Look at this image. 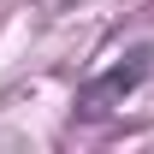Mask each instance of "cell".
Masks as SVG:
<instances>
[{"label": "cell", "mask_w": 154, "mask_h": 154, "mask_svg": "<svg viewBox=\"0 0 154 154\" xmlns=\"http://www.w3.org/2000/svg\"><path fill=\"white\" fill-rule=\"evenodd\" d=\"M148 65H154V54H148V48H131V54L119 59L113 71H101L95 83H83V95H77V113H83V119H107L113 107H125V101L136 95V83L148 77Z\"/></svg>", "instance_id": "obj_1"}]
</instances>
